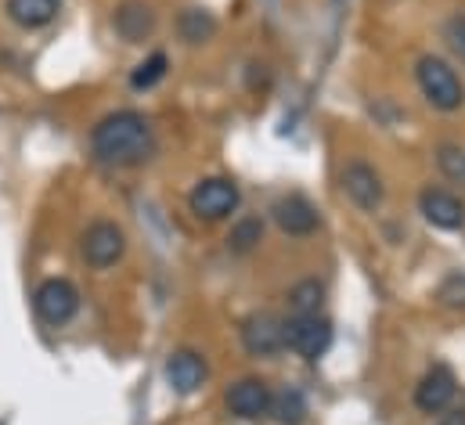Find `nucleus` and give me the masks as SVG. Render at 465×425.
Wrapping results in <instances>:
<instances>
[{
	"instance_id": "2",
	"label": "nucleus",
	"mask_w": 465,
	"mask_h": 425,
	"mask_svg": "<svg viewBox=\"0 0 465 425\" xmlns=\"http://www.w3.org/2000/svg\"><path fill=\"white\" fill-rule=\"evenodd\" d=\"M415 80H419L422 98H426L433 108H440V112H459V108L465 105L462 80H459V73H455L444 58H433V54L419 58V65H415Z\"/></svg>"
},
{
	"instance_id": "18",
	"label": "nucleus",
	"mask_w": 465,
	"mask_h": 425,
	"mask_svg": "<svg viewBox=\"0 0 465 425\" xmlns=\"http://www.w3.org/2000/svg\"><path fill=\"white\" fill-rule=\"evenodd\" d=\"M166 69H170V58H166L163 51H155V54H148V58L130 73V87H134V91H152V87L166 76Z\"/></svg>"
},
{
	"instance_id": "1",
	"label": "nucleus",
	"mask_w": 465,
	"mask_h": 425,
	"mask_svg": "<svg viewBox=\"0 0 465 425\" xmlns=\"http://www.w3.org/2000/svg\"><path fill=\"white\" fill-rule=\"evenodd\" d=\"M91 152L105 166H141L155 152L152 123L134 108L113 112L91 130Z\"/></svg>"
},
{
	"instance_id": "5",
	"label": "nucleus",
	"mask_w": 465,
	"mask_h": 425,
	"mask_svg": "<svg viewBox=\"0 0 465 425\" xmlns=\"http://www.w3.org/2000/svg\"><path fill=\"white\" fill-rule=\"evenodd\" d=\"M80 252H84V260L94 267V271H105V267H113L123 260V252H126V234H123V227L113 223V220H94L87 231H84V238H80Z\"/></svg>"
},
{
	"instance_id": "4",
	"label": "nucleus",
	"mask_w": 465,
	"mask_h": 425,
	"mask_svg": "<svg viewBox=\"0 0 465 425\" xmlns=\"http://www.w3.org/2000/svg\"><path fill=\"white\" fill-rule=\"evenodd\" d=\"M33 311H36V318L44 321V324L62 328V324H69V321L76 318V311H80V292H76V285L65 282V278H47V282L36 289V296H33Z\"/></svg>"
},
{
	"instance_id": "7",
	"label": "nucleus",
	"mask_w": 465,
	"mask_h": 425,
	"mask_svg": "<svg viewBox=\"0 0 465 425\" xmlns=\"http://www.w3.org/2000/svg\"><path fill=\"white\" fill-rule=\"evenodd\" d=\"M455 393H459V379L448 364H433L419 386H415V408L426 411V415H440L455 404Z\"/></svg>"
},
{
	"instance_id": "17",
	"label": "nucleus",
	"mask_w": 465,
	"mask_h": 425,
	"mask_svg": "<svg viewBox=\"0 0 465 425\" xmlns=\"http://www.w3.org/2000/svg\"><path fill=\"white\" fill-rule=\"evenodd\" d=\"M271 415L282 425H300L307 415V400L300 390H282L278 397H271Z\"/></svg>"
},
{
	"instance_id": "8",
	"label": "nucleus",
	"mask_w": 465,
	"mask_h": 425,
	"mask_svg": "<svg viewBox=\"0 0 465 425\" xmlns=\"http://www.w3.org/2000/svg\"><path fill=\"white\" fill-rule=\"evenodd\" d=\"M242 346L252 357H274L278 350H285V321L260 311L242 321Z\"/></svg>"
},
{
	"instance_id": "19",
	"label": "nucleus",
	"mask_w": 465,
	"mask_h": 425,
	"mask_svg": "<svg viewBox=\"0 0 465 425\" xmlns=\"http://www.w3.org/2000/svg\"><path fill=\"white\" fill-rule=\"evenodd\" d=\"M322 300H325V289H322L314 278L300 282V285L289 292V303H292L296 314H318V311H322Z\"/></svg>"
},
{
	"instance_id": "6",
	"label": "nucleus",
	"mask_w": 465,
	"mask_h": 425,
	"mask_svg": "<svg viewBox=\"0 0 465 425\" xmlns=\"http://www.w3.org/2000/svg\"><path fill=\"white\" fill-rule=\"evenodd\" d=\"M238 203H242L238 184H234V181H224V177H210V181L195 184L192 195H188L192 212H195L199 220H210V223L232 216V212L238 210Z\"/></svg>"
},
{
	"instance_id": "23",
	"label": "nucleus",
	"mask_w": 465,
	"mask_h": 425,
	"mask_svg": "<svg viewBox=\"0 0 465 425\" xmlns=\"http://www.w3.org/2000/svg\"><path fill=\"white\" fill-rule=\"evenodd\" d=\"M440 425H465V411H448V415L440 419Z\"/></svg>"
},
{
	"instance_id": "13",
	"label": "nucleus",
	"mask_w": 465,
	"mask_h": 425,
	"mask_svg": "<svg viewBox=\"0 0 465 425\" xmlns=\"http://www.w3.org/2000/svg\"><path fill=\"white\" fill-rule=\"evenodd\" d=\"M113 25L126 44H144L155 29V11L144 0H123L113 15Z\"/></svg>"
},
{
	"instance_id": "16",
	"label": "nucleus",
	"mask_w": 465,
	"mask_h": 425,
	"mask_svg": "<svg viewBox=\"0 0 465 425\" xmlns=\"http://www.w3.org/2000/svg\"><path fill=\"white\" fill-rule=\"evenodd\" d=\"M260 242H263V223H260L256 216L238 220L232 227V234H228V249H232L234 256H249Z\"/></svg>"
},
{
	"instance_id": "3",
	"label": "nucleus",
	"mask_w": 465,
	"mask_h": 425,
	"mask_svg": "<svg viewBox=\"0 0 465 425\" xmlns=\"http://www.w3.org/2000/svg\"><path fill=\"white\" fill-rule=\"evenodd\" d=\"M285 346L307 361H318L332 346V321L325 314H292L285 321Z\"/></svg>"
},
{
	"instance_id": "20",
	"label": "nucleus",
	"mask_w": 465,
	"mask_h": 425,
	"mask_svg": "<svg viewBox=\"0 0 465 425\" xmlns=\"http://www.w3.org/2000/svg\"><path fill=\"white\" fill-rule=\"evenodd\" d=\"M213 29H217V22L206 11H184L181 15V36L188 44H206L213 36Z\"/></svg>"
},
{
	"instance_id": "12",
	"label": "nucleus",
	"mask_w": 465,
	"mask_h": 425,
	"mask_svg": "<svg viewBox=\"0 0 465 425\" xmlns=\"http://www.w3.org/2000/svg\"><path fill=\"white\" fill-rule=\"evenodd\" d=\"M274 223L285 231V234H292V238H307V234H314L318 231V223H322V216L318 210L303 199V195H285V199H278L274 206Z\"/></svg>"
},
{
	"instance_id": "15",
	"label": "nucleus",
	"mask_w": 465,
	"mask_h": 425,
	"mask_svg": "<svg viewBox=\"0 0 465 425\" xmlns=\"http://www.w3.org/2000/svg\"><path fill=\"white\" fill-rule=\"evenodd\" d=\"M62 0H7V18L22 29H44L58 18Z\"/></svg>"
},
{
	"instance_id": "22",
	"label": "nucleus",
	"mask_w": 465,
	"mask_h": 425,
	"mask_svg": "<svg viewBox=\"0 0 465 425\" xmlns=\"http://www.w3.org/2000/svg\"><path fill=\"white\" fill-rule=\"evenodd\" d=\"M440 166L448 170V173H455V177H465V159L459 148H451V144H444L440 148Z\"/></svg>"
},
{
	"instance_id": "21",
	"label": "nucleus",
	"mask_w": 465,
	"mask_h": 425,
	"mask_svg": "<svg viewBox=\"0 0 465 425\" xmlns=\"http://www.w3.org/2000/svg\"><path fill=\"white\" fill-rule=\"evenodd\" d=\"M444 40H448V47L465 62V15L448 18V25H444Z\"/></svg>"
},
{
	"instance_id": "9",
	"label": "nucleus",
	"mask_w": 465,
	"mask_h": 425,
	"mask_svg": "<svg viewBox=\"0 0 465 425\" xmlns=\"http://www.w3.org/2000/svg\"><path fill=\"white\" fill-rule=\"evenodd\" d=\"M340 181H343V192H347V199L357 206V210L375 212L379 206H382V199H386L382 177H379V170L368 166V163H350Z\"/></svg>"
},
{
	"instance_id": "10",
	"label": "nucleus",
	"mask_w": 465,
	"mask_h": 425,
	"mask_svg": "<svg viewBox=\"0 0 465 425\" xmlns=\"http://www.w3.org/2000/svg\"><path fill=\"white\" fill-rule=\"evenodd\" d=\"M419 210L440 231H459L465 223V203L448 188H426L419 195Z\"/></svg>"
},
{
	"instance_id": "14",
	"label": "nucleus",
	"mask_w": 465,
	"mask_h": 425,
	"mask_svg": "<svg viewBox=\"0 0 465 425\" xmlns=\"http://www.w3.org/2000/svg\"><path fill=\"white\" fill-rule=\"evenodd\" d=\"M166 382L177 390V393H195V390H203V382H206V361L195 353V350H177V353H170V361H166Z\"/></svg>"
},
{
	"instance_id": "11",
	"label": "nucleus",
	"mask_w": 465,
	"mask_h": 425,
	"mask_svg": "<svg viewBox=\"0 0 465 425\" xmlns=\"http://www.w3.org/2000/svg\"><path fill=\"white\" fill-rule=\"evenodd\" d=\"M271 390H267V382H260V379H238L232 390H228V408H232V415L238 419H245V422H256V419H263V415H271Z\"/></svg>"
}]
</instances>
